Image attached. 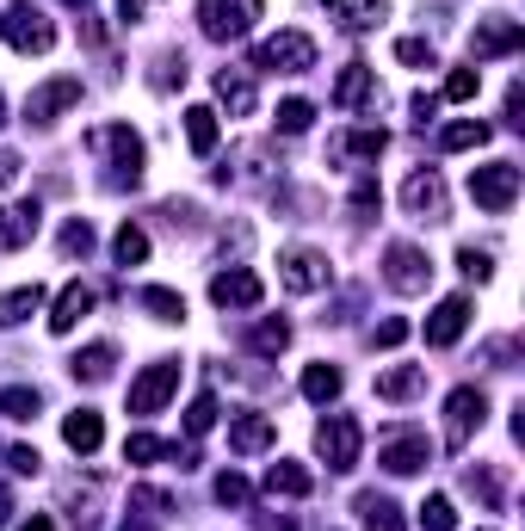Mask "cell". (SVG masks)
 I'll return each instance as SVG.
<instances>
[{"instance_id": "cell-25", "label": "cell", "mask_w": 525, "mask_h": 531, "mask_svg": "<svg viewBox=\"0 0 525 531\" xmlns=\"http://www.w3.org/2000/svg\"><path fill=\"white\" fill-rule=\"evenodd\" d=\"M377 87H371V68L365 62H353V68H346V75H340V87H334V105H365Z\"/></svg>"}, {"instance_id": "cell-37", "label": "cell", "mask_w": 525, "mask_h": 531, "mask_svg": "<svg viewBox=\"0 0 525 531\" xmlns=\"http://www.w3.org/2000/svg\"><path fill=\"white\" fill-rule=\"evenodd\" d=\"M396 56H402L408 68H433V44H427V38H402Z\"/></svg>"}, {"instance_id": "cell-9", "label": "cell", "mask_w": 525, "mask_h": 531, "mask_svg": "<svg viewBox=\"0 0 525 531\" xmlns=\"http://www.w3.org/2000/svg\"><path fill=\"white\" fill-rule=\"evenodd\" d=\"M383 278H390L396 291H427V278H433V260L420 254V247L396 241V247H390V272H383Z\"/></svg>"}, {"instance_id": "cell-14", "label": "cell", "mask_w": 525, "mask_h": 531, "mask_svg": "<svg viewBox=\"0 0 525 531\" xmlns=\"http://www.w3.org/2000/svg\"><path fill=\"white\" fill-rule=\"evenodd\" d=\"M464 328H470V297H445L433 309V322H427V346H451Z\"/></svg>"}, {"instance_id": "cell-21", "label": "cell", "mask_w": 525, "mask_h": 531, "mask_svg": "<svg viewBox=\"0 0 525 531\" xmlns=\"http://www.w3.org/2000/svg\"><path fill=\"white\" fill-rule=\"evenodd\" d=\"M25 235H38V198H31V204H13V210H0V241L19 247Z\"/></svg>"}, {"instance_id": "cell-27", "label": "cell", "mask_w": 525, "mask_h": 531, "mask_svg": "<svg viewBox=\"0 0 525 531\" xmlns=\"http://www.w3.org/2000/svg\"><path fill=\"white\" fill-rule=\"evenodd\" d=\"M488 143V124H445L439 130V149H482Z\"/></svg>"}, {"instance_id": "cell-41", "label": "cell", "mask_w": 525, "mask_h": 531, "mask_svg": "<svg viewBox=\"0 0 525 531\" xmlns=\"http://www.w3.org/2000/svg\"><path fill=\"white\" fill-rule=\"evenodd\" d=\"M458 266H464L470 278H488V254H476V247H464V254H458Z\"/></svg>"}, {"instance_id": "cell-13", "label": "cell", "mask_w": 525, "mask_h": 531, "mask_svg": "<svg viewBox=\"0 0 525 531\" xmlns=\"http://www.w3.org/2000/svg\"><path fill=\"white\" fill-rule=\"evenodd\" d=\"M519 38H525V31H519L513 19H482L476 38H470V56H476V62H482V56H507V50H519Z\"/></svg>"}, {"instance_id": "cell-15", "label": "cell", "mask_w": 525, "mask_h": 531, "mask_svg": "<svg viewBox=\"0 0 525 531\" xmlns=\"http://www.w3.org/2000/svg\"><path fill=\"white\" fill-rule=\"evenodd\" d=\"M402 198H408V210H414L420 223H445V192H439V180H433V173H414Z\"/></svg>"}, {"instance_id": "cell-44", "label": "cell", "mask_w": 525, "mask_h": 531, "mask_svg": "<svg viewBox=\"0 0 525 531\" xmlns=\"http://www.w3.org/2000/svg\"><path fill=\"white\" fill-rule=\"evenodd\" d=\"M0 112H7V105H0Z\"/></svg>"}, {"instance_id": "cell-32", "label": "cell", "mask_w": 525, "mask_h": 531, "mask_svg": "<svg viewBox=\"0 0 525 531\" xmlns=\"http://www.w3.org/2000/svg\"><path fill=\"white\" fill-rule=\"evenodd\" d=\"M0 414H7V420H31V414H38V389H0Z\"/></svg>"}, {"instance_id": "cell-28", "label": "cell", "mask_w": 525, "mask_h": 531, "mask_svg": "<svg viewBox=\"0 0 525 531\" xmlns=\"http://www.w3.org/2000/svg\"><path fill=\"white\" fill-rule=\"evenodd\" d=\"M112 254H118L124 266H136V260H149V235L136 229V223H124V229H118V241H112Z\"/></svg>"}, {"instance_id": "cell-17", "label": "cell", "mask_w": 525, "mask_h": 531, "mask_svg": "<svg viewBox=\"0 0 525 531\" xmlns=\"http://www.w3.org/2000/svg\"><path fill=\"white\" fill-rule=\"evenodd\" d=\"M87 309H93V291H87V285H68V291L56 297V315H50V334H68V328H75V322H81Z\"/></svg>"}, {"instance_id": "cell-7", "label": "cell", "mask_w": 525, "mask_h": 531, "mask_svg": "<svg viewBox=\"0 0 525 531\" xmlns=\"http://www.w3.org/2000/svg\"><path fill=\"white\" fill-rule=\"evenodd\" d=\"M0 38H7L13 50H50L56 31L44 25V13H31V7H7V13H0Z\"/></svg>"}, {"instance_id": "cell-8", "label": "cell", "mask_w": 525, "mask_h": 531, "mask_svg": "<svg viewBox=\"0 0 525 531\" xmlns=\"http://www.w3.org/2000/svg\"><path fill=\"white\" fill-rule=\"evenodd\" d=\"M427 457H433V439L427 433H396L390 445L377 451V464L390 470V476H414V470H427Z\"/></svg>"}, {"instance_id": "cell-42", "label": "cell", "mask_w": 525, "mask_h": 531, "mask_svg": "<svg viewBox=\"0 0 525 531\" xmlns=\"http://www.w3.org/2000/svg\"><path fill=\"white\" fill-rule=\"evenodd\" d=\"M217 494H223V501H248V482H241V476H223Z\"/></svg>"}, {"instance_id": "cell-30", "label": "cell", "mask_w": 525, "mask_h": 531, "mask_svg": "<svg viewBox=\"0 0 525 531\" xmlns=\"http://www.w3.org/2000/svg\"><path fill=\"white\" fill-rule=\"evenodd\" d=\"M359 513H365V525H371V531H402L396 507H390V501H377V494H359Z\"/></svg>"}, {"instance_id": "cell-19", "label": "cell", "mask_w": 525, "mask_h": 531, "mask_svg": "<svg viewBox=\"0 0 525 531\" xmlns=\"http://www.w3.org/2000/svg\"><path fill=\"white\" fill-rule=\"evenodd\" d=\"M328 19H340L346 31H365L383 19V0H328Z\"/></svg>"}, {"instance_id": "cell-43", "label": "cell", "mask_w": 525, "mask_h": 531, "mask_svg": "<svg viewBox=\"0 0 525 531\" xmlns=\"http://www.w3.org/2000/svg\"><path fill=\"white\" fill-rule=\"evenodd\" d=\"M19 531H56V525H50V519H44V513H31V519H25V525H19Z\"/></svg>"}, {"instance_id": "cell-33", "label": "cell", "mask_w": 525, "mask_h": 531, "mask_svg": "<svg viewBox=\"0 0 525 531\" xmlns=\"http://www.w3.org/2000/svg\"><path fill=\"white\" fill-rule=\"evenodd\" d=\"M309 118H315V105H309V99H285V105H278V130H285V136L309 130Z\"/></svg>"}, {"instance_id": "cell-24", "label": "cell", "mask_w": 525, "mask_h": 531, "mask_svg": "<svg viewBox=\"0 0 525 531\" xmlns=\"http://www.w3.org/2000/svg\"><path fill=\"white\" fill-rule=\"evenodd\" d=\"M136 303H143V309H155V322H186V297H180V291L143 285V291H136Z\"/></svg>"}, {"instance_id": "cell-3", "label": "cell", "mask_w": 525, "mask_h": 531, "mask_svg": "<svg viewBox=\"0 0 525 531\" xmlns=\"http://www.w3.org/2000/svg\"><path fill=\"white\" fill-rule=\"evenodd\" d=\"M75 99H81V75H56L44 87H31L25 93V124H56Z\"/></svg>"}, {"instance_id": "cell-29", "label": "cell", "mask_w": 525, "mask_h": 531, "mask_svg": "<svg viewBox=\"0 0 525 531\" xmlns=\"http://www.w3.org/2000/svg\"><path fill=\"white\" fill-rule=\"evenodd\" d=\"M266 488H272V494H309V470H297V464H272V470H266Z\"/></svg>"}, {"instance_id": "cell-12", "label": "cell", "mask_w": 525, "mask_h": 531, "mask_svg": "<svg viewBox=\"0 0 525 531\" xmlns=\"http://www.w3.org/2000/svg\"><path fill=\"white\" fill-rule=\"evenodd\" d=\"M445 414H451V445H464V439H470V427H482V414H488V396L464 383V389H451Z\"/></svg>"}, {"instance_id": "cell-23", "label": "cell", "mask_w": 525, "mask_h": 531, "mask_svg": "<svg viewBox=\"0 0 525 531\" xmlns=\"http://www.w3.org/2000/svg\"><path fill=\"white\" fill-rule=\"evenodd\" d=\"M38 309H44V285H19L0 297V322H31Z\"/></svg>"}, {"instance_id": "cell-40", "label": "cell", "mask_w": 525, "mask_h": 531, "mask_svg": "<svg viewBox=\"0 0 525 531\" xmlns=\"http://www.w3.org/2000/svg\"><path fill=\"white\" fill-rule=\"evenodd\" d=\"M371 340H377V346H402V340H408V322H383Z\"/></svg>"}, {"instance_id": "cell-34", "label": "cell", "mask_w": 525, "mask_h": 531, "mask_svg": "<svg viewBox=\"0 0 525 531\" xmlns=\"http://www.w3.org/2000/svg\"><path fill=\"white\" fill-rule=\"evenodd\" d=\"M81 371H87V377H105V371H112V346H105V340H99V346H87L81 359H75V377H81Z\"/></svg>"}, {"instance_id": "cell-10", "label": "cell", "mask_w": 525, "mask_h": 531, "mask_svg": "<svg viewBox=\"0 0 525 531\" xmlns=\"http://www.w3.org/2000/svg\"><path fill=\"white\" fill-rule=\"evenodd\" d=\"M278 266H285V272H278V278H285V291H315V285H328V260L315 254V247H291Z\"/></svg>"}, {"instance_id": "cell-6", "label": "cell", "mask_w": 525, "mask_h": 531, "mask_svg": "<svg viewBox=\"0 0 525 531\" xmlns=\"http://www.w3.org/2000/svg\"><path fill=\"white\" fill-rule=\"evenodd\" d=\"M260 68H285V75H303V68H315V44L303 38V31H278V38L260 44Z\"/></svg>"}, {"instance_id": "cell-16", "label": "cell", "mask_w": 525, "mask_h": 531, "mask_svg": "<svg viewBox=\"0 0 525 531\" xmlns=\"http://www.w3.org/2000/svg\"><path fill=\"white\" fill-rule=\"evenodd\" d=\"M62 439L75 445L81 457H93V451H99V439H105V427H99V414H93V408H75V414L62 420Z\"/></svg>"}, {"instance_id": "cell-2", "label": "cell", "mask_w": 525, "mask_h": 531, "mask_svg": "<svg viewBox=\"0 0 525 531\" xmlns=\"http://www.w3.org/2000/svg\"><path fill=\"white\" fill-rule=\"evenodd\" d=\"M173 389H180V359H155L143 377L130 383V414H143V420H149V414H161Z\"/></svg>"}, {"instance_id": "cell-22", "label": "cell", "mask_w": 525, "mask_h": 531, "mask_svg": "<svg viewBox=\"0 0 525 531\" xmlns=\"http://www.w3.org/2000/svg\"><path fill=\"white\" fill-rule=\"evenodd\" d=\"M186 143H192V155L217 149V112H210V105H192L186 112Z\"/></svg>"}, {"instance_id": "cell-5", "label": "cell", "mask_w": 525, "mask_h": 531, "mask_svg": "<svg viewBox=\"0 0 525 531\" xmlns=\"http://www.w3.org/2000/svg\"><path fill=\"white\" fill-rule=\"evenodd\" d=\"M315 445H322L328 470H353L359 464V420L353 414H328L322 433H315Z\"/></svg>"}, {"instance_id": "cell-11", "label": "cell", "mask_w": 525, "mask_h": 531, "mask_svg": "<svg viewBox=\"0 0 525 531\" xmlns=\"http://www.w3.org/2000/svg\"><path fill=\"white\" fill-rule=\"evenodd\" d=\"M210 297H217L223 309H254V303L266 297V285H260V272H248V266H235V272H223L217 285H210Z\"/></svg>"}, {"instance_id": "cell-35", "label": "cell", "mask_w": 525, "mask_h": 531, "mask_svg": "<svg viewBox=\"0 0 525 531\" xmlns=\"http://www.w3.org/2000/svg\"><path fill=\"white\" fill-rule=\"evenodd\" d=\"M161 451H167V445H161V439H149V433H130V439H124V457H130V464H155Z\"/></svg>"}, {"instance_id": "cell-4", "label": "cell", "mask_w": 525, "mask_h": 531, "mask_svg": "<svg viewBox=\"0 0 525 531\" xmlns=\"http://www.w3.org/2000/svg\"><path fill=\"white\" fill-rule=\"evenodd\" d=\"M204 31H210V38H248V31H254V19H260V0H204Z\"/></svg>"}, {"instance_id": "cell-39", "label": "cell", "mask_w": 525, "mask_h": 531, "mask_svg": "<svg viewBox=\"0 0 525 531\" xmlns=\"http://www.w3.org/2000/svg\"><path fill=\"white\" fill-rule=\"evenodd\" d=\"M87 247H93V229H87V223L75 217V223L62 229V254H87Z\"/></svg>"}, {"instance_id": "cell-31", "label": "cell", "mask_w": 525, "mask_h": 531, "mask_svg": "<svg viewBox=\"0 0 525 531\" xmlns=\"http://www.w3.org/2000/svg\"><path fill=\"white\" fill-rule=\"evenodd\" d=\"M458 525V513H451L445 494H427V507H420V531H451Z\"/></svg>"}, {"instance_id": "cell-18", "label": "cell", "mask_w": 525, "mask_h": 531, "mask_svg": "<svg viewBox=\"0 0 525 531\" xmlns=\"http://www.w3.org/2000/svg\"><path fill=\"white\" fill-rule=\"evenodd\" d=\"M272 433H278L272 414H248V420H235V427H229V445H235V451H266Z\"/></svg>"}, {"instance_id": "cell-1", "label": "cell", "mask_w": 525, "mask_h": 531, "mask_svg": "<svg viewBox=\"0 0 525 531\" xmlns=\"http://www.w3.org/2000/svg\"><path fill=\"white\" fill-rule=\"evenodd\" d=\"M470 198L488 210V217H507L513 198H519V167H513V161H488V167H476V173H470Z\"/></svg>"}, {"instance_id": "cell-20", "label": "cell", "mask_w": 525, "mask_h": 531, "mask_svg": "<svg viewBox=\"0 0 525 531\" xmlns=\"http://www.w3.org/2000/svg\"><path fill=\"white\" fill-rule=\"evenodd\" d=\"M420 383H427V371H420V365H396V371L377 377V396H383V402H408Z\"/></svg>"}, {"instance_id": "cell-38", "label": "cell", "mask_w": 525, "mask_h": 531, "mask_svg": "<svg viewBox=\"0 0 525 531\" xmlns=\"http://www.w3.org/2000/svg\"><path fill=\"white\" fill-rule=\"evenodd\" d=\"M210 420H217V396H198L186 414V433H210Z\"/></svg>"}, {"instance_id": "cell-36", "label": "cell", "mask_w": 525, "mask_h": 531, "mask_svg": "<svg viewBox=\"0 0 525 531\" xmlns=\"http://www.w3.org/2000/svg\"><path fill=\"white\" fill-rule=\"evenodd\" d=\"M476 87H482V75H476V68H451L445 99H476Z\"/></svg>"}, {"instance_id": "cell-26", "label": "cell", "mask_w": 525, "mask_h": 531, "mask_svg": "<svg viewBox=\"0 0 525 531\" xmlns=\"http://www.w3.org/2000/svg\"><path fill=\"white\" fill-rule=\"evenodd\" d=\"M303 396H309V402H334V396H340V371H334V365H309V371H303Z\"/></svg>"}]
</instances>
